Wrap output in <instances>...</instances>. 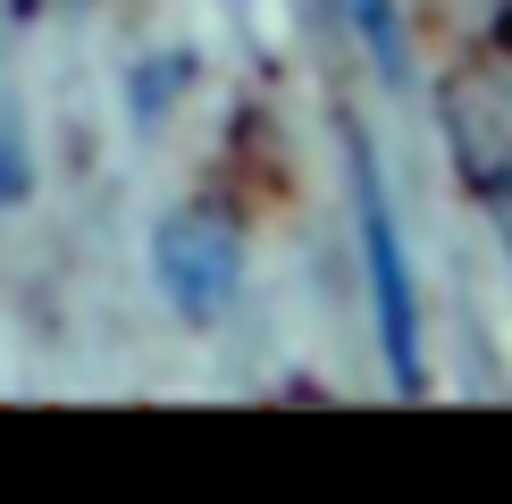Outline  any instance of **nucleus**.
<instances>
[{"mask_svg": "<svg viewBox=\"0 0 512 504\" xmlns=\"http://www.w3.org/2000/svg\"><path fill=\"white\" fill-rule=\"evenodd\" d=\"M353 185H361V244H370V278H378V336H387L395 387H420V320H412V278H403L395 219H387V194H378L370 160H353Z\"/></svg>", "mask_w": 512, "mask_h": 504, "instance_id": "obj_1", "label": "nucleus"}, {"mask_svg": "<svg viewBox=\"0 0 512 504\" xmlns=\"http://www.w3.org/2000/svg\"><path fill=\"white\" fill-rule=\"evenodd\" d=\"M236 236H227L219 219H168L160 227V286L177 294V311H194V320H219L227 303H236Z\"/></svg>", "mask_w": 512, "mask_h": 504, "instance_id": "obj_2", "label": "nucleus"}, {"mask_svg": "<svg viewBox=\"0 0 512 504\" xmlns=\"http://www.w3.org/2000/svg\"><path fill=\"white\" fill-rule=\"evenodd\" d=\"M353 17V34L378 51V68H403V34H395V0H336Z\"/></svg>", "mask_w": 512, "mask_h": 504, "instance_id": "obj_3", "label": "nucleus"}]
</instances>
